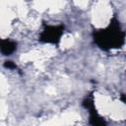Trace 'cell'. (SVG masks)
Returning <instances> with one entry per match:
<instances>
[{"mask_svg": "<svg viewBox=\"0 0 126 126\" xmlns=\"http://www.w3.org/2000/svg\"><path fill=\"white\" fill-rule=\"evenodd\" d=\"M4 66H5L6 68H8V69H11V70L17 69V65H16L14 62H12V61H5Z\"/></svg>", "mask_w": 126, "mask_h": 126, "instance_id": "obj_5", "label": "cell"}, {"mask_svg": "<svg viewBox=\"0 0 126 126\" xmlns=\"http://www.w3.org/2000/svg\"><path fill=\"white\" fill-rule=\"evenodd\" d=\"M0 48H1V53L3 54V55H10V54H12L15 50H16V48H17V43L14 41V40H12V39H9V38H5V39H3L2 41H1V46H0Z\"/></svg>", "mask_w": 126, "mask_h": 126, "instance_id": "obj_4", "label": "cell"}, {"mask_svg": "<svg viewBox=\"0 0 126 126\" xmlns=\"http://www.w3.org/2000/svg\"><path fill=\"white\" fill-rule=\"evenodd\" d=\"M83 106L88 109L89 113H90V118H89V122L91 126H106V122L105 120L98 114V112L95 109L94 106V96L92 94H88L83 102H82Z\"/></svg>", "mask_w": 126, "mask_h": 126, "instance_id": "obj_3", "label": "cell"}, {"mask_svg": "<svg viewBox=\"0 0 126 126\" xmlns=\"http://www.w3.org/2000/svg\"><path fill=\"white\" fill-rule=\"evenodd\" d=\"M64 25H44L38 40L44 43L58 44L64 33Z\"/></svg>", "mask_w": 126, "mask_h": 126, "instance_id": "obj_2", "label": "cell"}, {"mask_svg": "<svg viewBox=\"0 0 126 126\" xmlns=\"http://www.w3.org/2000/svg\"><path fill=\"white\" fill-rule=\"evenodd\" d=\"M93 39L102 50L120 48L125 43L126 32L121 29L116 16H113L107 27L94 31Z\"/></svg>", "mask_w": 126, "mask_h": 126, "instance_id": "obj_1", "label": "cell"}]
</instances>
